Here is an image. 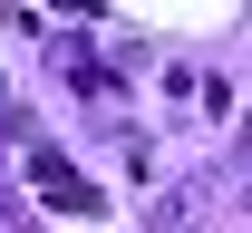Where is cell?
Here are the masks:
<instances>
[{
    "mask_svg": "<svg viewBox=\"0 0 252 233\" xmlns=\"http://www.w3.org/2000/svg\"><path fill=\"white\" fill-rule=\"evenodd\" d=\"M30 175H39V195H49V204H68V214H97V204H107L97 185H78L59 156H30Z\"/></svg>",
    "mask_w": 252,
    "mask_h": 233,
    "instance_id": "1",
    "label": "cell"
}]
</instances>
